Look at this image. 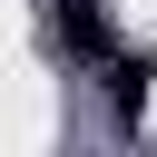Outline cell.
Segmentation results:
<instances>
[{
	"label": "cell",
	"mask_w": 157,
	"mask_h": 157,
	"mask_svg": "<svg viewBox=\"0 0 157 157\" xmlns=\"http://www.w3.org/2000/svg\"><path fill=\"white\" fill-rule=\"evenodd\" d=\"M147 78H157V49H108L98 98H108V128H118V137H137V128H147Z\"/></svg>",
	"instance_id": "cell-1"
},
{
	"label": "cell",
	"mask_w": 157,
	"mask_h": 157,
	"mask_svg": "<svg viewBox=\"0 0 157 157\" xmlns=\"http://www.w3.org/2000/svg\"><path fill=\"white\" fill-rule=\"evenodd\" d=\"M49 49L69 69H108V0H49Z\"/></svg>",
	"instance_id": "cell-2"
}]
</instances>
